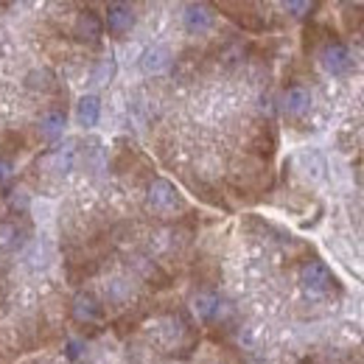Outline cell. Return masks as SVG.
I'll return each mask as SVG.
<instances>
[{
  "label": "cell",
  "instance_id": "9c48e42d",
  "mask_svg": "<svg viewBox=\"0 0 364 364\" xmlns=\"http://www.w3.org/2000/svg\"><path fill=\"white\" fill-rule=\"evenodd\" d=\"M76 121L79 127L90 129L101 121V98L98 95H82L79 104H76Z\"/></svg>",
  "mask_w": 364,
  "mask_h": 364
},
{
  "label": "cell",
  "instance_id": "5bb4252c",
  "mask_svg": "<svg viewBox=\"0 0 364 364\" xmlns=\"http://www.w3.org/2000/svg\"><path fill=\"white\" fill-rule=\"evenodd\" d=\"M65 127H68V118H65V112H48L46 118L40 121V132L46 140H56V137L65 135Z\"/></svg>",
  "mask_w": 364,
  "mask_h": 364
},
{
  "label": "cell",
  "instance_id": "8992f818",
  "mask_svg": "<svg viewBox=\"0 0 364 364\" xmlns=\"http://www.w3.org/2000/svg\"><path fill=\"white\" fill-rule=\"evenodd\" d=\"M182 20H185V28L191 34H208L213 28V11L208 6H202V3L188 6L185 14H182Z\"/></svg>",
  "mask_w": 364,
  "mask_h": 364
},
{
  "label": "cell",
  "instance_id": "6da1fadb",
  "mask_svg": "<svg viewBox=\"0 0 364 364\" xmlns=\"http://www.w3.org/2000/svg\"><path fill=\"white\" fill-rule=\"evenodd\" d=\"M300 286L309 297H325L333 286V274L325 264L319 261H309L303 269H300Z\"/></svg>",
  "mask_w": 364,
  "mask_h": 364
},
{
  "label": "cell",
  "instance_id": "9a60e30c",
  "mask_svg": "<svg viewBox=\"0 0 364 364\" xmlns=\"http://www.w3.org/2000/svg\"><path fill=\"white\" fill-rule=\"evenodd\" d=\"M76 37H82V40H87V43L98 40V37H101V20H98L95 14H90V11L79 14V17H76Z\"/></svg>",
  "mask_w": 364,
  "mask_h": 364
},
{
  "label": "cell",
  "instance_id": "ba28073f",
  "mask_svg": "<svg viewBox=\"0 0 364 364\" xmlns=\"http://www.w3.org/2000/svg\"><path fill=\"white\" fill-rule=\"evenodd\" d=\"M297 166H300V174L309 182H322V177H325V160H322V154L314 151V149L300 151L297 154Z\"/></svg>",
  "mask_w": 364,
  "mask_h": 364
},
{
  "label": "cell",
  "instance_id": "44dd1931",
  "mask_svg": "<svg viewBox=\"0 0 364 364\" xmlns=\"http://www.w3.org/2000/svg\"><path fill=\"white\" fill-rule=\"evenodd\" d=\"M9 202H11L14 208H28V205H31V199H28V191H26V188H14V193L9 196Z\"/></svg>",
  "mask_w": 364,
  "mask_h": 364
},
{
  "label": "cell",
  "instance_id": "8fae6325",
  "mask_svg": "<svg viewBox=\"0 0 364 364\" xmlns=\"http://www.w3.org/2000/svg\"><path fill=\"white\" fill-rule=\"evenodd\" d=\"M219 303H222V300H219L216 294H210V291H199V294H193L191 309H193V314L202 319V322H210V319H216Z\"/></svg>",
  "mask_w": 364,
  "mask_h": 364
},
{
  "label": "cell",
  "instance_id": "d4e9b609",
  "mask_svg": "<svg viewBox=\"0 0 364 364\" xmlns=\"http://www.w3.org/2000/svg\"><path fill=\"white\" fill-rule=\"evenodd\" d=\"M43 364H53V362H43Z\"/></svg>",
  "mask_w": 364,
  "mask_h": 364
},
{
  "label": "cell",
  "instance_id": "2e32d148",
  "mask_svg": "<svg viewBox=\"0 0 364 364\" xmlns=\"http://www.w3.org/2000/svg\"><path fill=\"white\" fill-rule=\"evenodd\" d=\"M28 210L34 213V222L40 225V228L46 230L50 222H53V216H56V205L46 199V196H37V199H31V205H28Z\"/></svg>",
  "mask_w": 364,
  "mask_h": 364
},
{
  "label": "cell",
  "instance_id": "277c9868",
  "mask_svg": "<svg viewBox=\"0 0 364 364\" xmlns=\"http://www.w3.org/2000/svg\"><path fill=\"white\" fill-rule=\"evenodd\" d=\"M149 336H151V342H154L157 348L171 350V348L180 345V339H182V322L174 317H160L157 322H151Z\"/></svg>",
  "mask_w": 364,
  "mask_h": 364
},
{
  "label": "cell",
  "instance_id": "d6986e66",
  "mask_svg": "<svg viewBox=\"0 0 364 364\" xmlns=\"http://www.w3.org/2000/svg\"><path fill=\"white\" fill-rule=\"evenodd\" d=\"M107 297H109L112 303H124V300H129V297H132V283L124 280V277L109 280V283H107Z\"/></svg>",
  "mask_w": 364,
  "mask_h": 364
},
{
  "label": "cell",
  "instance_id": "52a82bcc",
  "mask_svg": "<svg viewBox=\"0 0 364 364\" xmlns=\"http://www.w3.org/2000/svg\"><path fill=\"white\" fill-rule=\"evenodd\" d=\"M171 65V50L163 46H151L140 53V70L149 73V76H157L163 70H168Z\"/></svg>",
  "mask_w": 364,
  "mask_h": 364
},
{
  "label": "cell",
  "instance_id": "cb8c5ba5",
  "mask_svg": "<svg viewBox=\"0 0 364 364\" xmlns=\"http://www.w3.org/2000/svg\"><path fill=\"white\" fill-rule=\"evenodd\" d=\"M250 364H267V362H258V359H255V362H250Z\"/></svg>",
  "mask_w": 364,
  "mask_h": 364
},
{
  "label": "cell",
  "instance_id": "603a6c76",
  "mask_svg": "<svg viewBox=\"0 0 364 364\" xmlns=\"http://www.w3.org/2000/svg\"><path fill=\"white\" fill-rule=\"evenodd\" d=\"M9 177H11V166L6 160H0V182H6Z\"/></svg>",
  "mask_w": 364,
  "mask_h": 364
},
{
  "label": "cell",
  "instance_id": "4fadbf2b",
  "mask_svg": "<svg viewBox=\"0 0 364 364\" xmlns=\"http://www.w3.org/2000/svg\"><path fill=\"white\" fill-rule=\"evenodd\" d=\"M73 314L79 322H95V319H101V306L95 303L92 294H79L73 303Z\"/></svg>",
  "mask_w": 364,
  "mask_h": 364
},
{
  "label": "cell",
  "instance_id": "ffe728a7",
  "mask_svg": "<svg viewBox=\"0 0 364 364\" xmlns=\"http://www.w3.org/2000/svg\"><path fill=\"white\" fill-rule=\"evenodd\" d=\"M92 364H121V350L112 342H104L92 350Z\"/></svg>",
  "mask_w": 364,
  "mask_h": 364
},
{
  "label": "cell",
  "instance_id": "5b68a950",
  "mask_svg": "<svg viewBox=\"0 0 364 364\" xmlns=\"http://www.w3.org/2000/svg\"><path fill=\"white\" fill-rule=\"evenodd\" d=\"M132 26H135V9L132 6H127V3H112V6H107V28L112 31V34H127V31H132Z\"/></svg>",
  "mask_w": 364,
  "mask_h": 364
},
{
  "label": "cell",
  "instance_id": "ac0fdd59",
  "mask_svg": "<svg viewBox=\"0 0 364 364\" xmlns=\"http://www.w3.org/2000/svg\"><path fill=\"white\" fill-rule=\"evenodd\" d=\"M112 76H115V59H101L95 68H92V76L90 82L95 85V87H104V85H109L112 82Z\"/></svg>",
  "mask_w": 364,
  "mask_h": 364
},
{
  "label": "cell",
  "instance_id": "3957f363",
  "mask_svg": "<svg viewBox=\"0 0 364 364\" xmlns=\"http://www.w3.org/2000/svg\"><path fill=\"white\" fill-rule=\"evenodd\" d=\"M319 68H322L328 76H345V73L353 68V59H350V53H348L345 46L328 43V46L319 50Z\"/></svg>",
  "mask_w": 364,
  "mask_h": 364
},
{
  "label": "cell",
  "instance_id": "7a4b0ae2",
  "mask_svg": "<svg viewBox=\"0 0 364 364\" xmlns=\"http://www.w3.org/2000/svg\"><path fill=\"white\" fill-rule=\"evenodd\" d=\"M149 208L157 213H174L182 208V199L177 188L168 180H154L149 188Z\"/></svg>",
  "mask_w": 364,
  "mask_h": 364
},
{
  "label": "cell",
  "instance_id": "7c38bea8",
  "mask_svg": "<svg viewBox=\"0 0 364 364\" xmlns=\"http://www.w3.org/2000/svg\"><path fill=\"white\" fill-rule=\"evenodd\" d=\"M283 107H286L289 115L300 118V115H306L311 109V92L306 90V87H291V90L286 92V98H283Z\"/></svg>",
  "mask_w": 364,
  "mask_h": 364
},
{
  "label": "cell",
  "instance_id": "e0dca14e",
  "mask_svg": "<svg viewBox=\"0 0 364 364\" xmlns=\"http://www.w3.org/2000/svg\"><path fill=\"white\" fill-rule=\"evenodd\" d=\"M23 232L14 222H0V250H20Z\"/></svg>",
  "mask_w": 364,
  "mask_h": 364
},
{
  "label": "cell",
  "instance_id": "30bf717a",
  "mask_svg": "<svg viewBox=\"0 0 364 364\" xmlns=\"http://www.w3.org/2000/svg\"><path fill=\"white\" fill-rule=\"evenodd\" d=\"M23 261H26V267L34 269V272L48 269V264H50V244H48V241H31V244H26Z\"/></svg>",
  "mask_w": 364,
  "mask_h": 364
},
{
  "label": "cell",
  "instance_id": "7402d4cb",
  "mask_svg": "<svg viewBox=\"0 0 364 364\" xmlns=\"http://www.w3.org/2000/svg\"><path fill=\"white\" fill-rule=\"evenodd\" d=\"M283 9L291 11L294 17H303L306 11H311V3H294V0H291V3H283Z\"/></svg>",
  "mask_w": 364,
  "mask_h": 364
}]
</instances>
